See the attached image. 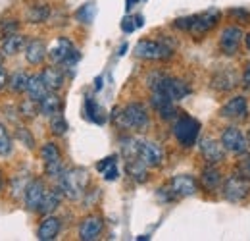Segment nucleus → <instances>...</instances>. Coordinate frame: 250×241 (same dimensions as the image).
Masks as SVG:
<instances>
[{
	"mask_svg": "<svg viewBox=\"0 0 250 241\" xmlns=\"http://www.w3.org/2000/svg\"><path fill=\"white\" fill-rule=\"evenodd\" d=\"M8 85V75H6V72L4 70H0V91L4 89Z\"/></svg>",
	"mask_w": 250,
	"mask_h": 241,
	"instance_id": "46",
	"label": "nucleus"
},
{
	"mask_svg": "<svg viewBox=\"0 0 250 241\" xmlns=\"http://www.w3.org/2000/svg\"><path fill=\"white\" fill-rule=\"evenodd\" d=\"M87 183H89V172L85 168H69L63 170L62 176L58 178V187L62 189L63 197L69 201H79L87 193Z\"/></svg>",
	"mask_w": 250,
	"mask_h": 241,
	"instance_id": "2",
	"label": "nucleus"
},
{
	"mask_svg": "<svg viewBox=\"0 0 250 241\" xmlns=\"http://www.w3.org/2000/svg\"><path fill=\"white\" fill-rule=\"evenodd\" d=\"M60 230H62L60 218L46 214V218L41 222V226H39V230H37V238L41 241H52V240H56V236L60 234Z\"/></svg>",
	"mask_w": 250,
	"mask_h": 241,
	"instance_id": "19",
	"label": "nucleus"
},
{
	"mask_svg": "<svg viewBox=\"0 0 250 241\" xmlns=\"http://www.w3.org/2000/svg\"><path fill=\"white\" fill-rule=\"evenodd\" d=\"M243 87L247 91H250V62H247L245 72H243Z\"/></svg>",
	"mask_w": 250,
	"mask_h": 241,
	"instance_id": "45",
	"label": "nucleus"
},
{
	"mask_svg": "<svg viewBox=\"0 0 250 241\" xmlns=\"http://www.w3.org/2000/svg\"><path fill=\"white\" fill-rule=\"evenodd\" d=\"M200 154H202V158L208 164H219L225 158V149H223L221 143L210 139V137H206V139L200 141Z\"/></svg>",
	"mask_w": 250,
	"mask_h": 241,
	"instance_id": "18",
	"label": "nucleus"
},
{
	"mask_svg": "<svg viewBox=\"0 0 250 241\" xmlns=\"http://www.w3.org/2000/svg\"><path fill=\"white\" fill-rule=\"evenodd\" d=\"M96 89H102V77H96Z\"/></svg>",
	"mask_w": 250,
	"mask_h": 241,
	"instance_id": "50",
	"label": "nucleus"
},
{
	"mask_svg": "<svg viewBox=\"0 0 250 241\" xmlns=\"http://www.w3.org/2000/svg\"><path fill=\"white\" fill-rule=\"evenodd\" d=\"M237 75L233 70H221L212 77V87L216 91H231L233 87H237Z\"/></svg>",
	"mask_w": 250,
	"mask_h": 241,
	"instance_id": "24",
	"label": "nucleus"
},
{
	"mask_svg": "<svg viewBox=\"0 0 250 241\" xmlns=\"http://www.w3.org/2000/svg\"><path fill=\"white\" fill-rule=\"evenodd\" d=\"M44 193H46V185L41 178H35L27 183L23 195H25V207L33 212H39V207L44 199Z\"/></svg>",
	"mask_w": 250,
	"mask_h": 241,
	"instance_id": "15",
	"label": "nucleus"
},
{
	"mask_svg": "<svg viewBox=\"0 0 250 241\" xmlns=\"http://www.w3.org/2000/svg\"><path fill=\"white\" fill-rule=\"evenodd\" d=\"M20 29V22L18 20H2L0 22V41L12 33H18Z\"/></svg>",
	"mask_w": 250,
	"mask_h": 241,
	"instance_id": "39",
	"label": "nucleus"
},
{
	"mask_svg": "<svg viewBox=\"0 0 250 241\" xmlns=\"http://www.w3.org/2000/svg\"><path fill=\"white\" fill-rule=\"evenodd\" d=\"M18 110H20V116H23V118H33L37 112H41V110H39V102H35L31 98L23 100Z\"/></svg>",
	"mask_w": 250,
	"mask_h": 241,
	"instance_id": "38",
	"label": "nucleus"
},
{
	"mask_svg": "<svg viewBox=\"0 0 250 241\" xmlns=\"http://www.w3.org/2000/svg\"><path fill=\"white\" fill-rule=\"evenodd\" d=\"M190 20H192V16H190V18H179V20L173 22V27H175V29H181V31H188V27H190Z\"/></svg>",
	"mask_w": 250,
	"mask_h": 241,
	"instance_id": "43",
	"label": "nucleus"
},
{
	"mask_svg": "<svg viewBox=\"0 0 250 241\" xmlns=\"http://www.w3.org/2000/svg\"><path fill=\"white\" fill-rule=\"evenodd\" d=\"M150 104H152V108L156 110L158 116H160L162 120L169 121V120H175V118L179 116V112H177V108H175V102H173L167 95H164V93L152 91Z\"/></svg>",
	"mask_w": 250,
	"mask_h": 241,
	"instance_id": "13",
	"label": "nucleus"
},
{
	"mask_svg": "<svg viewBox=\"0 0 250 241\" xmlns=\"http://www.w3.org/2000/svg\"><path fill=\"white\" fill-rule=\"evenodd\" d=\"M112 120L118 121L125 129H137V131H145L148 127V123H150L148 110L141 102H131L122 110L114 108L112 110Z\"/></svg>",
	"mask_w": 250,
	"mask_h": 241,
	"instance_id": "1",
	"label": "nucleus"
},
{
	"mask_svg": "<svg viewBox=\"0 0 250 241\" xmlns=\"http://www.w3.org/2000/svg\"><path fill=\"white\" fill-rule=\"evenodd\" d=\"M125 50H127V45H122V48L118 50V54H120V56H124V54H125Z\"/></svg>",
	"mask_w": 250,
	"mask_h": 241,
	"instance_id": "49",
	"label": "nucleus"
},
{
	"mask_svg": "<svg viewBox=\"0 0 250 241\" xmlns=\"http://www.w3.org/2000/svg\"><path fill=\"white\" fill-rule=\"evenodd\" d=\"M39 110L44 116H54L58 112H62V98L56 95V91H48L46 96L39 102Z\"/></svg>",
	"mask_w": 250,
	"mask_h": 241,
	"instance_id": "25",
	"label": "nucleus"
},
{
	"mask_svg": "<svg viewBox=\"0 0 250 241\" xmlns=\"http://www.w3.org/2000/svg\"><path fill=\"white\" fill-rule=\"evenodd\" d=\"M96 170L102 174V178L106 181L118 180V176H120V170H118V156L112 154V156L102 158V160L96 164Z\"/></svg>",
	"mask_w": 250,
	"mask_h": 241,
	"instance_id": "26",
	"label": "nucleus"
},
{
	"mask_svg": "<svg viewBox=\"0 0 250 241\" xmlns=\"http://www.w3.org/2000/svg\"><path fill=\"white\" fill-rule=\"evenodd\" d=\"M135 29H137L135 18H124V22H122V31H124V33H133Z\"/></svg>",
	"mask_w": 250,
	"mask_h": 241,
	"instance_id": "42",
	"label": "nucleus"
},
{
	"mask_svg": "<svg viewBox=\"0 0 250 241\" xmlns=\"http://www.w3.org/2000/svg\"><path fill=\"white\" fill-rule=\"evenodd\" d=\"M46 56H48V50H46V45H44L42 39H31V41H27V45H25V60L29 62L31 66L42 64Z\"/></svg>",
	"mask_w": 250,
	"mask_h": 241,
	"instance_id": "20",
	"label": "nucleus"
},
{
	"mask_svg": "<svg viewBox=\"0 0 250 241\" xmlns=\"http://www.w3.org/2000/svg\"><path fill=\"white\" fill-rule=\"evenodd\" d=\"M219 116L221 118H229V120H245L249 116V100H247V96L237 95V96L229 98L219 108Z\"/></svg>",
	"mask_w": 250,
	"mask_h": 241,
	"instance_id": "10",
	"label": "nucleus"
},
{
	"mask_svg": "<svg viewBox=\"0 0 250 241\" xmlns=\"http://www.w3.org/2000/svg\"><path fill=\"white\" fill-rule=\"evenodd\" d=\"M177 143L181 147H192L198 139V133H200V121L192 116H187V114H181L173 120V127H171Z\"/></svg>",
	"mask_w": 250,
	"mask_h": 241,
	"instance_id": "5",
	"label": "nucleus"
},
{
	"mask_svg": "<svg viewBox=\"0 0 250 241\" xmlns=\"http://www.w3.org/2000/svg\"><path fill=\"white\" fill-rule=\"evenodd\" d=\"M48 58L52 60V64H58V66H63V68H73L79 62L81 54H79V50L73 47V43L69 39L60 37L54 43V47L48 50Z\"/></svg>",
	"mask_w": 250,
	"mask_h": 241,
	"instance_id": "6",
	"label": "nucleus"
},
{
	"mask_svg": "<svg viewBox=\"0 0 250 241\" xmlns=\"http://www.w3.org/2000/svg\"><path fill=\"white\" fill-rule=\"evenodd\" d=\"M135 22H137V27H143V25H145V18H143V16H137Z\"/></svg>",
	"mask_w": 250,
	"mask_h": 241,
	"instance_id": "47",
	"label": "nucleus"
},
{
	"mask_svg": "<svg viewBox=\"0 0 250 241\" xmlns=\"http://www.w3.org/2000/svg\"><path fill=\"white\" fill-rule=\"evenodd\" d=\"M104 230V220L98 214H91L87 218H83V222L79 224V240L83 241H94L98 240V236Z\"/></svg>",
	"mask_w": 250,
	"mask_h": 241,
	"instance_id": "16",
	"label": "nucleus"
},
{
	"mask_svg": "<svg viewBox=\"0 0 250 241\" xmlns=\"http://www.w3.org/2000/svg\"><path fill=\"white\" fill-rule=\"evenodd\" d=\"M219 143L223 145V149L229 152H235V154H241V152L247 151L249 147V141L247 137L237 129V127H225L221 131V137H219Z\"/></svg>",
	"mask_w": 250,
	"mask_h": 241,
	"instance_id": "11",
	"label": "nucleus"
},
{
	"mask_svg": "<svg viewBox=\"0 0 250 241\" xmlns=\"http://www.w3.org/2000/svg\"><path fill=\"white\" fill-rule=\"evenodd\" d=\"M245 43H247V48L250 50V33L247 35V37H245Z\"/></svg>",
	"mask_w": 250,
	"mask_h": 241,
	"instance_id": "51",
	"label": "nucleus"
},
{
	"mask_svg": "<svg viewBox=\"0 0 250 241\" xmlns=\"http://www.w3.org/2000/svg\"><path fill=\"white\" fill-rule=\"evenodd\" d=\"M42 81L44 85L48 87V91H58L62 89L63 85V72L56 66H50V68H44L42 70Z\"/></svg>",
	"mask_w": 250,
	"mask_h": 241,
	"instance_id": "28",
	"label": "nucleus"
},
{
	"mask_svg": "<svg viewBox=\"0 0 250 241\" xmlns=\"http://www.w3.org/2000/svg\"><path fill=\"white\" fill-rule=\"evenodd\" d=\"M2 183H4V178H2V172H0V189H2Z\"/></svg>",
	"mask_w": 250,
	"mask_h": 241,
	"instance_id": "53",
	"label": "nucleus"
},
{
	"mask_svg": "<svg viewBox=\"0 0 250 241\" xmlns=\"http://www.w3.org/2000/svg\"><path fill=\"white\" fill-rule=\"evenodd\" d=\"M237 174L250 181V152H241L237 158Z\"/></svg>",
	"mask_w": 250,
	"mask_h": 241,
	"instance_id": "35",
	"label": "nucleus"
},
{
	"mask_svg": "<svg viewBox=\"0 0 250 241\" xmlns=\"http://www.w3.org/2000/svg\"><path fill=\"white\" fill-rule=\"evenodd\" d=\"M247 141H249V147H250V129H249V135H247Z\"/></svg>",
	"mask_w": 250,
	"mask_h": 241,
	"instance_id": "54",
	"label": "nucleus"
},
{
	"mask_svg": "<svg viewBox=\"0 0 250 241\" xmlns=\"http://www.w3.org/2000/svg\"><path fill=\"white\" fill-rule=\"evenodd\" d=\"M173 50H175V47L167 39H162V41L143 39L135 47V56L143 58V60H167L173 56Z\"/></svg>",
	"mask_w": 250,
	"mask_h": 241,
	"instance_id": "4",
	"label": "nucleus"
},
{
	"mask_svg": "<svg viewBox=\"0 0 250 241\" xmlns=\"http://www.w3.org/2000/svg\"><path fill=\"white\" fill-rule=\"evenodd\" d=\"M125 168H127V174L137 183H145V181L148 180V166L139 156L125 158Z\"/></svg>",
	"mask_w": 250,
	"mask_h": 241,
	"instance_id": "22",
	"label": "nucleus"
},
{
	"mask_svg": "<svg viewBox=\"0 0 250 241\" xmlns=\"http://www.w3.org/2000/svg\"><path fill=\"white\" fill-rule=\"evenodd\" d=\"M94 16H96V6H94V2L83 4V6L75 12V18H77L81 24H93Z\"/></svg>",
	"mask_w": 250,
	"mask_h": 241,
	"instance_id": "33",
	"label": "nucleus"
},
{
	"mask_svg": "<svg viewBox=\"0 0 250 241\" xmlns=\"http://www.w3.org/2000/svg\"><path fill=\"white\" fill-rule=\"evenodd\" d=\"M122 143V154L125 158H133L137 156V149H139V139H133V137H122L120 139Z\"/></svg>",
	"mask_w": 250,
	"mask_h": 241,
	"instance_id": "36",
	"label": "nucleus"
},
{
	"mask_svg": "<svg viewBox=\"0 0 250 241\" xmlns=\"http://www.w3.org/2000/svg\"><path fill=\"white\" fill-rule=\"evenodd\" d=\"M218 22H219V10H216V8L206 10V12L198 14V16H192L188 33H192L196 37H202V35H206L210 29H214Z\"/></svg>",
	"mask_w": 250,
	"mask_h": 241,
	"instance_id": "9",
	"label": "nucleus"
},
{
	"mask_svg": "<svg viewBox=\"0 0 250 241\" xmlns=\"http://www.w3.org/2000/svg\"><path fill=\"white\" fill-rule=\"evenodd\" d=\"M158 199L160 201H164V203H169V201H173V199H177L175 195H173V191L169 189V187H162V189H158Z\"/></svg>",
	"mask_w": 250,
	"mask_h": 241,
	"instance_id": "41",
	"label": "nucleus"
},
{
	"mask_svg": "<svg viewBox=\"0 0 250 241\" xmlns=\"http://www.w3.org/2000/svg\"><path fill=\"white\" fill-rule=\"evenodd\" d=\"M85 116H87V120L93 121V123H104L106 121L104 110L100 108V104L94 100L93 96L85 98Z\"/></svg>",
	"mask_w": 250,
	"mask_h": 241,
	"instance_id": "31",
	"label": "nucleus"
},
{
	"mask_svg": "<svg viewBox=\"0 0 250 241\" xmlns=\"http://www.w3.org/2000/svg\"><path fill=\"white\" fill-rule=\"evenodd\" d=\"M25 45H27V37L25 35L12 33V35H8V37H4L0 41V52H2V56H14L21 48H25Z\"/></svg>",
	"mask_w": 250,
	"mask_h": 241,
	"instance_id": "21",
	"label": "nucleus"
},
{
	"mask_svg": "<svg viewBox=\"0 0 250 241\" xmlns=\"http://www.w3.org/2000/svg\"><path fill=\"white\" fill-rule=\"evenodd\" d=\"M41 156L44 160V172H46V176L58 181V178L62 176V172L65 170L62 164L60 149L54 143H44L42 149H41Z\"/></svg>",
	"mask_w": 250,
	"mask_h": 241,
	"instance_id": "7",
	"label": "nucleus"
},
{
	"mask_svg": "<svg viewBox=\"0 0 250 241\" xmlns=\"http://www.w3.org/2000/svg\"><path fill=\"white\" fill-rule=\"evenodd\" d=\"M229 14H231V16H237V18H241V20H245V24L250 22V14L247 10H243V8H233Z\"/></svg>",
	"mask_w": 250,
	"mask_h": 241,
	"instance_id": "44",
	"label": "nucleus"
},
{
	"mask_svg": "<svg viewBox=\"0 0 250 241\" xmlns=\"http://www.w3.org/2000/svg\"><path fill=\"white\" fill-rule=\"evenodd\" d=\"M169 189L173 191L175 197H190L196 193L198 185H196V180L188 174H179V176H173L171 181H169Z\"/></svg>",
	"mask_w": 250,
	"mask_h": 241,
	"instance_id": "17",
	"label": "nucleus"
},
{
	"mask_svg": "<svg viewBox=\"0 0 250 241\" xmlns=\"http://www.w3.org/2000/svg\"><path fill=\"white\" fill-rule=\"evenodd\" d=\"M16 137L21 141V145H25L27 149H33L35 147V139H33V135L29 133V129H25V127H18L16 129Z\"/></svg>",
	"mask_w": 250,
	"mask_h": 241,
	"instance_id": "40",
	"label": "nucleus"
},
{
	"mask_svg": "<svg viewBox=\"0 0 250 241\" xmlns=\"http://www.w3.org/2000/svg\"><path fill=\"white\" fill-rule=\"evenodd\" d=\"M250 195V181L241 178L239 174L229 176L223 183V197L229 203H241Z\"/></svg>",
	"mask_w": 250,
	"mask_h": 241,
	"instance_id": "8",
	"label": "nucleus"
},
{
	"mask_svg": "<svg viewBox=\"0 0 250 241\" xmlns=\"http://www.w3.org/2000/svg\"><path fill=\"white\" fill-rule=\"evenodd\" d=\"M137 2H139V0H127V2H125V4H127L125 8H127V10H131V8H133V6L137 4Z\"/></svg>",
	"mask_w": 250,
	"mask_h": 241,
	"instance_id": "48",
	"label": "nucleus"
},
{
	"mask_svg": "<svg viewBox=\"0 0 250 241\" xmlns=\"http://www.w3.org/2000/svg\"><path fill=\"white\" fill-rule=\"evenodd\" d=\"M4 68V56H2V52H0V70Z\"/></svg>",
	"mask_w": 250,
	"mask_h": 241,
	"instance_id": "52",
	"label": "nucleus"
},
{
	"mask_svg": "<svg viewBox=\"0 0 250 241\" xmlns=\"http://www.w3.org/2000/svg\"><path fill=\"white\" fill-rule=\"evenodd\" d=\"M25 93L29 95V98L35 100V102H41V100L46 96L48 87L44 85V81H42V75H41V73H37V75H29V83H27V91H25Z\"/></svg>",
	"mask_w": 250,
	"mask_h": 241,
	"instance_id": "27",
	"label": "nucleus"
},
{
	"mask_svg": "<svg viewBox=\"0 0 250 241\" xmlns=\"http://www.w3.org/2000/svg\"><path fill=\"white\" fill-rule=\"evenodd\" d=\"M25 20L29 24H42L50 20V8L46 4H37V6H29L25 12Z\"/></svg>",
	"mask_w": 250,
	"mask_h": 241,
	"instance_id": "30",
	"label": "nucleus"
},
{
	"mask_svg": "<svg viewBox=\"0 0 250 241\" xmlns=\"http://www.w3.org/2000/svg\"><path fill=\"white\" fill-rule=\"evenodd\" d=\"M137 156L148 166V168H156L164 162V149L154 143V141H139V149Z\"/></svg>",
	"mask_w": 250,
	"mask_h": 241,
	"instance_id": "12",
	"label": "nucleus"
},
{
	"mask_svg": "<svg viewBox=\"0 0 250 241\" xmlns=\"http://www.w3.org/2000/svg\"><path fill=\"white\" fill-rule=\"evenodd\" d=\"M148 87L158 93H164L167 95L173 102L185 98L187 95H190V87H188L185 81L177 79V77H171V75H166L162 72H154L148 75Z\"/></svg>",
	"mask_w": 250,
	"mask_h": 241,
	"instance_id": "3",
	"label": "nucleus"
},
{
	"mask_svg": "<svg viewBox=\"0 0 250 241\" xmlns=\"http://www.w3.org/2000/svg\"><path fill=\"white\" fill-rule=\"evenodd\" d=\"M27 83H29V75L25 72H21V70L8 77V87H10L12 93H16V95L25 93L27 91Z\"/></svg>",
	"mask_w": 250,
	"mask_h": 241,
	"instance_id": "32",
	"label": "nucleus"
},
{
	"mask_svg": "<svg viewBox=\"0 0 250 241\" xmlns=\"http://www.w3.org/2000/svg\"><path fill=\"white\" fill-rule=\"evenodd\" d=\"M50 131H52L54 135H63V133L67 131V121H65V118L62 116V112L50 116Z\"/></svg>",
	"mask_w": 250,
	"mask_h": 241,
	"instance_id": "37",
	"label": "nucleus"
},
{
	"mask_svg": "<svg viewBox=\"0 0 250 241\" xmlns=\"http://www.w3.org/2000/svg\"><path fill=\"white\" fill-rule=\"evenodd\" d=\"M200 183H202V187H204L206 191H214V189H218L219 183H221V172H219L214 164L206 166V168L202 170Z\"/></svg>",
	"mask_w": 250,
	"mask_h": 241,
	"instance_id": "29",
	"label": "nucleus"
},
{
	"mask_svg": "<svg viewBox=\"0 0 250 241\" xmlns=\"http://www.w3.org/2000/svg\"><path fill=\"white\" fill-rule=\"evenodd\" d=\"M62 189L60 187H54V189H46V193H44V199H42V203H41V207H39V212L41 214H52V212L56 211L58 207H60V203H62Z\"/></svg>",
	"mask_w": 250,
	"mask_h": 241,
	"instance_id": "23",
	"label": "nucleus"
},
{
	"mask_svg": "<svg viewBox=\"0 0 250 241\" xmlns=\"http://www.w3.org/2000/svg\"><path fill=\"white\" fill-rule=\"evenodd\" d=\"M241 41H243V31L239 27H225L219 37V50L225 56H235L239 52Z\"/></svg>",
	"mask_w": 250,
	"mask_h": 241,
	"instance_id": "14",
	"label": "nucleus"
},
{
	"mask_svg": "<svg viewBox=\"0 0 250 241\" xmlns=\"http://www.w3.org/2000/svg\"><path fill=\"white\" fill-rule=\"evenodd\" d=\"M14 149V143H12V135L8 133L6 125L0 123V156H8Z\"/></svg>",
	"mask_w": 250,
	"mask_h": 241,
	"instance_id": "34",
	"label": "nucleus"
}]
</instances>
